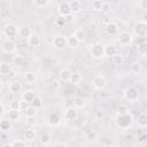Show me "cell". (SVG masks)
Returning a JSON list of instances; mask_svg holds the SVG:
<instances>
[{"instance_id": "8d00e7d4", "label": "cell", "mask_w": 147, "mask_h": 147, "mask_svg": "<svg viewBox=\"0 0 147 147\" xmlns=\"http://www.w3.org/2000/svg\"><path fill=\"white\" fill-rule=\"evenodd\" d=\"M92 7H93L95 10H100L101 7H102V1H98V0L93 1V2H92Z\"/></svg>"}, {"instance_id": "d4e9b609", "label": "cell", "mask_w": 147, "mask_h": 147, "mask_svg": "<svg viewBox=\"0 0 147 147\" xmlns=\"http://www.w3.org/2000/svg\"><path fill=\"white\" fill-rule=\"evenodd\" d=\"M0 129H1L2 131H9V129H10V123H9V121H7V119L1 121V122H0Z\"/></svg>"}, {"instance_id": "ffe728a7", "label": "cell", "mask_w": 147, "mask_h": 147, "mask_svg": "<svg viewBox=\"0 0 147 147\" xmlns=\"http://www.w3.org/2000/svg\"><path fill=\"white\" fill-rule=\"evenodd\" d=\"M22 99H23V101H26V102H31V101L34 99V94H33L32 92H30V91H26V92H24V93H23V95H22Z\"/></svg>"}, {"instance_id": "d6a6232c", "label": "cell", "mask_w": 147, "mask_h": 147, "mask_svg": "<svg viewBox=\"0 0 147 147\" xmlns=\"http://www.w3.org/2000/svg\"><path fill=\"white\" fill-rule=\"evenodd\" d=\"M113 60H114V63H116V64H122L123 63V61H124V59H123V56L122 55H114L113 56Z\"/></svg>"}, {"instance_id": "d590c367", "label": "cell", "mask_w": 147, "mask_h": 147, "mask_svg": "<svg viewBox=\"0 0 147 147\" xmlns=\"http://www.w3.org/2000/svg\"><path fill=\"white\" fill-rule=\"evenodd\" d=\"M36 109L33 107H29L26 110H25V114H26V117H31V116H36Z\"/></svg>"}, {"instance_id": "b9f144b4", "label": "cell", "mask_w": 147, "mask_h": 147, "mask_svg": "<svg viewBox=\"0 0 147 147\" xmlns=\"http://www.w3.org/2000/svg\"><path fill=\"white\" fill-rule=\"evenodd\" d=\"M95 137H96V133H95L94 131H88V132L86 133V138H87L88 140H94Z\"/></svg>"}, {"instance_id": "ba28073f", "label": "cell", "mask_w": 147, "mask_h": 147, "mask_svg": "<svg viewBox=\"0 0 147 147\" xmlns=\"http://www.w3.org/2000/svg\"><path fill=\"white\" fill-rule=\"evenodd\" d=\"M15 48H16V46L11 40H6L2 44V51L6 53H13L15 51Z\"/></svg>"}, {"instance_id": "6da1fadb", "label": "cell", "mask_w": 147, "mask_h": 147, "mask_svg": "<svg viewBox=\"0 0 147 147\" xmlns=\"http://www.w3.org/2000/svg\"><path fill=\"white\" fill-rule=\"evenodd\" d=\"M116 123L119 127H126L132 123V116L129 113L123 114V115H118L116 118Z\"/></svg>"}, {"instance_id": "7bdbcfd3", "label": "cell", "mask_w": 147, "mask_h": 147, "mask_svg": "<svg viewBox=\"0 0 147 147\" xmlns=\"http://www.w3.org/2000/svg\"><path fill=\"white\" fill-rule=\"evenodd\" d=\"M34 5L36 6H39V7H42V6L48 5V1L47 0H36L34 1Z\"/></svg>"}, {"instance_id": "44dd1931", "label": "cell", "mask_w": 147, "mask_h": 147, "mask_svg": "<svg viewBox=\"0 0 147 147\" xmlns=\"http://www.w3.org/2000/svg\"><path fill=\"white\" fill-rule=\"evenodd\" d=\"M24 136H25V139H26V140L31 141V140H33V139L36 138V132H34L32 129H26Z\"/></svg>"}, {"instance_id": "4316f807", "label": "cell", "mask_w": 147, "mask_h": 147, "mask_svg": "<svg viewBox=\"0 0 147 147\" xmlns=\"http://www.w3.org/2000/svg\"><path fill=\"white\" fill-rule=\"evenodd\" d=\"M80 79H82V76H80L79 74H71L69 80H70L71 83H74V84H77V83L80 82Z\"/></svg>"}, {"instance_id": "4fadbf2b", "label": "cell", "mask_w": 147, "mask_h": 147, "mask_svg": "<svg viewBox=\"0 0 147 147\" xmlns=\"http://www.w3.org/2000/svg\"><path fill=\"white\" fill-rule=\"evenodd\" d=\"M105 85H106V79L103 77H101V76L94 77V79H93V86L95 88H102Z\"/></svg>"}, {"instance_id": "816d5d0a", "label": "cell", "mask_w": 147, "mask_h": 147, "mask_svg": "<svg viewBox=\"0 0 147 147\" xmlns=\"http://www.w3.org/2000/svg\"><path fill=\"white\" fill-rule=\"evenodd\" d=\"M2 114H3V107H2L1 105H0V116H1Z\"/></svg>"}, {"instance_id": "30bf717a", "label": "cell", "mask_w": 147, "mask_h": 147, "mask_svg": "<svg viewBox=\"0 0 147 147\" xmlns=\"http://www.w3.org/2000/svg\"><path fill=\"white\" fill-rule=\"evenodd\" d=\"M47 121H48V124H49V125H53V126H55V125H57V124L60 123L61 118H60L59 114H56V113H52V114L48 116Z\"/></svg>"}, {"instance_id": "4dcf8cb0", "label": "cell", "mask_w": 147, "mask_h": 147, "mask_svg": "<svg viewBox=\"0 0 147 147\" xmlns=\"http://www.w3.org/2000/svg\"><path fill=\"white\" fill-rule=\"evenodd\" d=\"M70 75H71V74H70L68 70H62L61 74H60L62 80H69V79H70Z\"/></svg>"}, {"instance_id": "1f68e13d", "label": "cell", "mask_w": 147, "mask_h": 147, "mask_svg": "<svg viewBox=\"0 0 147 147\" xmlns=\"http://www.w3.org/2000/svg\"><path fill=\"white\" fill-rule=\"evenodd\" d=\"M25 80H26V83H33V82L36 80V76H34V74H32V72H28V74L25 75Z\"/></svg>"}, {"instance_id": "ac0fdd59", "label": "cell", "mask_w": 147, "mask_h": 147, "mask_svg": "<svg viewBox=\"0 0 147 147\" xmlns=\"http://www.w3.org/2000/svg\"><path fill=\"white\" fill-rule=\"evenodd\" d=\"M13 63H14L15 67H22L24 64V57L21 56V55H16L13 59Z\"/></svg>"}, {"instance_id": "bcb514c9", "label": "cell", "mask_w": 147, "mask_h": 147, "mask_svg": "<svg viewBox=\"0 0 147 147\" xmlns=\"http://www.w3.org/2000/svg\"><path fill=\"white\" fill-rule=\"evenodd\" d=\"M11 146L13 147H25L24 144H23V141H21V140H16L14 144H11Z\"/></svg>"}, {"instance_id": "484cf974", "label": "cell", "mask_w": 147, "mask_h": 147, "mask_svg": "<svg viewBox=\"0 0 147 147\" xmlns=\"http://www.w3.org/2000/svg\"><path fill=\"white\" fill-rule=\"evenodd\" d=\"M67 44L69 45V46H72V47H76V46H78V44H79V41L74 37V36H71V37H69L68 39H67Z\"/></svg>"}, {"instance_id": "5bb4252c", "label": "cell", "mask_w": 147, "mask_h": 147, "mask_svg": "<svg viewBox=\"0 0 147 147\" xmlns=\"http://www.w3.org/2000/svg\"><path fill=\"white\" fill-rule=\"evenodd\" d=\"M9 90H10V92H13V93H18V92H21V90H22V85H21L20 82L14 80V82L10 83Z\"/></svg>"}, {"instance_id": "60d3db41", "label": "cell", "mask_w": 147, "mask_h": 147, "mask_svg": "<svg viewBox=\"0 0 147 147\" xmlns=\"http://www.w3.org/2000/svg\"><path fill=\"white\" fill-rule=\"evenodd\" d=\"M29 108V102H26V101H20V110H26Z\"/></svg>"}, {"instance_id": "7c38bea8", "label": "cell", "mask_w": 147, "mask_h": 147, "mask_svg": "<svg viewBox=\"0 0 147 147\" xmlns=\"http://www.w3.org/2000/svg\"><path fill=\"white\" fill-rule=\"evenodd\" d=\"M131 39H132L131 33H129V32H126V31L119 33V42H121L122 45H127V44L131 41Z\"/></svg>"}, {"instance_id": "ab89813d", "label": "cell", "mask_w": 147, "mask_h": 147, "mask_svg": "<svg viewBox=\"0 0 147 147\" xmlns=\"http://www.w3.org/2000/svg\"><path fill=\"white\" fill-rule=\"evenodd\" d=\"M117 113H118V115L127 114V107H126V106H119V107L117 108Z\"/></svg>"}, {"instance_id": "5b68a950", "label": "cell", "mask_w": 147, "mask_h": 147, "mask_svg": "<svg viewBox=\"0 0 147 147\" xmlns=\"http://www.w3.org/2000/svg\"><path fill=\"white\" fill-rule=\"evenodd\" d=\"M91 54H92L93 57L99 59V57H101V56L105 55V47H103L102 45L96 44V45H94V46L91 48Z\"/></svg>"}, {"instance_id": "f907efd6", "label": "cell", "mask_w": 147, "mask_h": 147, "mask_svg": "<svg viewBox=\"0 0 147 147\" xmlns=\"http://www.w3.org/2000/svg\"><path fill=\"white\" fill-rule=\"evenodd\" d=\"M57 23H59V24H63V23H65V22H64V18H60V20H57Z\"/></svg>"}, {"instance_id": "52a82bcc", "label": "cell", "mask_w": 147, "mask_h": 147, "mask_svg": "<svg viewBox=\"0 0 147 147\" xmlns=\"http://www.w3.org/2000/svg\"><path fill=\"white\" fill-rule=\"evenodd\" d=\"M59 11L63 17L67 15H70L71 11H70V7H69V2H61L59 6Z\"/></svg>"}, {"instance_id": "11a10c76", "label": "cell", "mask_w": 147, "mask_h": 147, "mask_svg": "<svg viewBox=\"0 0 147 147\" xmlns=\"http://www.w3.org/2000/svg\"><path fill=\"white\" fill-rule=\"evenodd\" d=\"M0 91H1V85H0Z\"/></svg>"}, {"instance_id": "db71d44e", "label": "cell", "mask_w": 147, "mask_h": 147, "mask_svg": "<svg viewBox=\"0 0 147 147\" xmlns=\"http://www.w3.org/2000/svg\"><path fill=\"white\" fill-rule=\"evenodd\" d=\"M0 37H1V30H0Z\"/></svg>"}, {"instance_id": "c3c4849f", "label": "cell", "mask_w": 147, "mask_h": 147, "mask_svg": "<svg viewBox=\"0 0 147 147\" xmlns=\"http://www.w3.org/2000/svg\"><path fill=\"white\" fill-rule=\"evenodd\" d=\"M145 140H146V134H141L139 138V142H144Z\"/></svg>"}, {"instance_id": "ee69618b", "label": "cell", "mask_w": 147, "mask_h": 147, "mask_svg": "<svg viewBox=\"0 0 147 147\" xmlns=\"http://www.w3.org/2000/svg\"><path fill=\"white\" fill-rule=\"evenodd\" d=\"M26 122H28V124H30V125H34V124L37 123V119H36L34 116H31V117H26Z\"/></svg>"}, {"instance_id": "f546056e", "label": "cell", "mask_w": 147, "mask_h": 147, "mask_svg": "<svg viewBox=\"0 0 147 147\" xmlns=\"http://www.w3.org/2000/svg\"><path fill=\"white\" fill-rule=\"evenodd\" d=\"M0 72L3 74V75H7L10 72V67L9 64H1L0 65Z\"/></svg>"}, {"instance_id": "e0dca14e", "label": "cell", "mask_w": 147, "mask_h": 147, "mask_svg": "<svg viewBox=\"0 0 147 147\" xmlns=\"http://www.w3.org/2000/svg\"><path fill=\"white\" fill-rule=\"evenodd\" d=\"M78 41H83L84 39H85V32L82 30V29H77L75 32H74V34H72Z\"/></svg>"}, {"instance_id": "8fae6325", "label": "cell", "mask_w": 147, "mask_h": 147, "mask_svg": "<svg viewBox=\"0 0 147 147\" xmlns=\"http://www.w3.org/2000/svg\"><path fill=\"white\" fill-rule=\"evenodd\" d=\"M69 7H70V11L71 13H77L82 9V2L78 0H72L69 2Z\"/></svg>"}, {"instance_id": "7dc6e473", "label": "cell", "mask_w": 147, "mask_h": 147, "mask_svg": "<svg viewBox=\"0 0 147 147\" xmlns=\"http://www.w3.org/2000/svg\"><path fill=\"white\" fill-rule=\"evenodd\" d=\"M63 18H64V22H71V21H72V15H71V14H70V15H67V16H64Z\"/></svg>"}, {"instance_id": "7402d4cb", "label": "cell", "mask_w": 147, "mask_h": 147, "mask_svg": "<svg viewBox=\"0 0 147 147\" xmlns=\"http://www.w3.org/2000/svg\"><path fill=\"white\" fill-rule=\"evenodd\" d=\"M106 31L109 33V34H115L117 32V25L114 24V23H109L107 26H106Z\"/></svg>"}, {"instance_id": "7a4b0ae2", "label": "cell", "mask_w": 147, "mask_h": 147, "mask_svg": "<svg viewBox=\"0 0 147 147\" xmlns=\"http://www.w3.org/2000/svg\"><path fill=\"white\" fill-rule=\"evenodd\" d=\"M133 30H134V33H136L138 37H145L146 33H147V24H146V22H145V21L138 22V23L134 25Z\"/></svg>"}, {"instance_id": "74e56055", "label": "cell", "mask_w": 147, "mask_h": 147, "mask_svg": "<svg viewBox=\"0 0 147 147\" xmlns=\"http://www.w3.org/2000/svg\"><path fill=\"white\" fill-rule=\"evenodd\" d=\"M100 10L103 11V13H108L110 10V3L109 2H102V7H101Z\"/></svg>"}, {"instance_id": "f6af8a7d", "label": "cell", "mask_w": 147, "mask_h": 147, "mask_svg": "<svg viewBox=\"0 0 147 147\" xmlns=\"http://www.w3.org/2000/svg\"><path fill=\"white\" fill-rule=\"evenodd\" d=\"M139 6H140V8H141L142 10H146V9H147V0H141V1L139 2Z\"/></svg>"}, {"instance_id": "f1b7e54d", "label": "cell", "mask_w": 147, "mask_h": 147, "mask_svg": "<svg viewBox=\"0 0 147 147\" xmlns=\"http://www.w3.org/2000/svg\"><path fill=\"white\" fill-rule=\"evenodd\" d=\"M74 103H75V106H76L77 108H82V107H84V105H85V100H84L83 98H76L75 101H74Z\"/></svg>"}, {"instance_id": "f35d334b", "label": "cell", "mask_w": 147, "mask_h": 147, "mask_svg": "<svg viewBox=\"0 0 147 147\" xmlns=\"http://www.w3.org/2000/svg\"><path fill=\"white\" fill-rule=\"evenodd\" d=\"M49 140H51V137H49L48 134H42V136H41V138H40V142H41L42 145L48 144V142H49Z\"/></svg>"}, {"instance_id": "277c9868", "label": "cell", "mask_w": 147, "mask_h": 147, "mask_svg": "<svg viewBox=\"0 0 147 147\" xmlns=\"http://www.w3.org/2000/svg\"><path fill=\"white\" fill-rule=\"evenodd\" d=\"M124 96L129 101H136L138 99V96H139L138 90L136 87H129V88H126V91L124 93Z\"/></svg>"}, {"instance_id": "3957f363", "label": "cell", "mask_w": 147, "mask_h": 147, "mask_svg": "<svg viewBox=\"0 0 147 147\" xmlns=\"http://www.w3.org/2000/svg\"><path fill=\"white\" fill-rule=\"evenodd\" d=\"M67 38L62 34H59V36H55V38L53 39V46L57 49H62L64 46H67Z\"/></svg>"}, {"instance_id": "9c48e42d", "label": "cell", "mask_w": 147, "mask_h": 147, "mask_svg": "<svg viewBox=\"0 0 147 147\" xmlns=\"http://www.w3.org/2000/svg\"><path fill=\"white\" fill-rule=\"evenodd\" d=\"M17 34H18L21 38H30V37H31V30H30V28H28V26H21V28L17 30Z\"/></svg>"}, {"instance_id": "2e32d148", "label": "cell", "mask_w": 147, "mask_h": 147, "mask_svg": "<svg viewBox=\"0 0 147 147\" xmlns=\"http://www.w3.org/2000/svg\"><path fill=\"white\" fill-rule=\"evenodd\" d=\"M29 45L32 47H38L40 45V38L37 34H31V37L29 38Z\"/></svg>"}, {"instance_id": "e575fe53", "label": "cell", "mask_w": 147, "mask_h": 147, "mask_svg": "<svg viewBox=\"0 0 147 147\" xmlns=\"http://www.w3.org/2000/svg\"><path fill=\"white\" fill-rule=\"evenodd\" d=\"M131 70L134 72V74H139L140 70H141V67L139 63H132L131 64Z\"/></svg>"}, {"instance_id": "cb8c5ba5", "label": "cell", "mask_w": 147, "mask_h": 147, "mask_svg": "<svg viewBox=\"0 0 147 147\" xmlns=\"http://www.w3.org/2000/svg\"><path fill=\"white\" fill-rule=\"evenodd\" d=\"M41 105H42V101H41V99H40V98H36V96H34V99L31 101V107H33L34 109L40 108V107H41Z\"/></svg>"}, {"instance_id": "83f0119b", "label": "cell", "mask_w": 147, "mask_h": 147, "mask_svg": "<svg viewBox=\"0 0 147 147\" xmlns=\"http://www.w3.org/2000/svg\"><path fill=\"white\" fill-rule=\"evenodd\" d=\"M8 116H9V118L10 119H18V117H20V110H9V113H8Z\"/></svg>"}, {"instance_id": "603a6c76", "label": "cell", "mask_w": 147, "mask_h": 147, "mask_svg": "<svg viewBox=\"0 0 147 147\" xmlns=\"http://www.w3.org/2000/svg\"><path fill=\"white\" fill-rule=\"evenodd\" d=\"M138 123L141 125V126H146L147 125V115L146 114H140L138 116Z\"/></svg>"}, {"instance_id": "d6986e66", "label": "cell", "mask_w": 147, "mask_h": 147, "mask_svg": "<svg viewBox=\"0 0 147 147\" xmlns=\"http://www.w3.org/2000/svg\"><path fill=\"white\" fill-rule=\"evenodd\" d=\"M105 54L108 55V56H114L116 54V48L115 46H111V45H108L105 47Z\"/></svg>"}, {"instance_id": "836d02e7", "label": "cell", "mask_w": 147, "mask_h": 147, "mask_svg": "<svg viewBox=\"0 0 147 147\" xmlns=\"http://www.w3.org/2000/svg\"><path fill=\"white\" fill-rule=\"evenodd\" d=\"M10 109L11 110H20V101L18 100H13L10 102Z\"/></svg>"}, {"instance_id": "f5cc1de1", "label": "cell", "mask_w": 147, "mask_h": 147, "mask_svg": "<svg viewBox=\"0 0 147 147\" xmlns=\"http://www.w3.org/2000/svg\"><path fill=\"white\" fill-rule=\"evenodd\" d=\"M3 147H13V146H11V145H10V144H6V145H5V146H3Z\"/></svg>"}, {"instance_id": "9a60e30c", "label": "cell", "mask_w": 147, "mask_h": 147, "mask_svg": "<svg viewBox=\"0 0 147 147\" xmlns=\"http://www.w3.org/2000/svg\"><path fill=\"white\" fill-rule=\"evenodd\" d=\"M64 116H65L67 119H76V117H77V110H76V108H74V107L68 108L67 111H65V114H64Z\"/></svg>"}, {"instance_id": "8992f818", "label": "cell", "mask_w": 147, "mask_h": 147, "mask_svg": "<svg viewBox=\"0 0 147 147\" xmlns=\"http://www.w3.org/2000/svg\"><path fill=\"white\" fill-rule=\"evenodd\" d=\"M3 33L6 34V37H9V38H13L17 34V28L14 25V24H8L5 26L3 29Z\"/></svg>"}, {"instance_id": "681fc988", "label": "cell", "mask_w": 147, "mask_h": 147, "mask_svg": "<svg viewBox=\"0 0 147 147\" xmlns=\"http://www.w3.org/2000/svg\"><path fill=\"white\" fill-rule=\"evenodd\" d=\"M52 85H53V88H57V87H59V82H57V80H54V82L52 83Z\"/></svg>"}]
</instances>
